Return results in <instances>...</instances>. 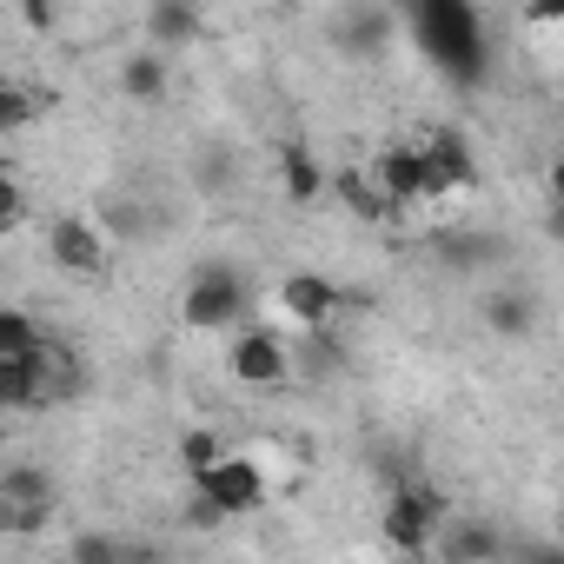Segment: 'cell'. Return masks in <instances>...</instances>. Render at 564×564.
<instances>
[{
    "instance_id": "cell-1",
    "label": "cell",
    "mask_w": 564,
    "mask_h": 564,
    "mask_svg": "<svg viewBox=\"0 0 564 564\" xmlns=\"http://www.w3.org/2000/svg\"><path fill=\"white\" fill-rule=\"evenodd\" d=\"M405 14H412V34L432 67H445L458 80H471L485 67V34H478L471 0H405Z\"/></svg>"
},
{
    "instance_id": "cell-2",
    "label": "cell",
    "mask_w": 564,
    "mask_h": 564,
    "mask_svg": "<svg viewBox=\"0 0 564 564\" xmlns=\"http://www.w3.org/2000/svg\"><path fill=\"white\" fill-rule=\"evenodd\" d=\"M246 306H252V293L232 265H199L180 293V326L186 333H226V326L246 319Z\"/></svg>"
},
{
    "instance_id": "cell-3",
    "label": "cell",
    "mask_w": 564,
    "mask_h": 564,
    "mask_svg": "<svg viewBox=\"0 0 564 564\" xmlns=\"http://www.w3.org/2000/svg\"><path fill=\"white\" fill-rule=\"evenodd\" d=\"M47 252H54L61 272H74V279H100L113 239H107L100 219H87V213H61V219H47Z\"/></svg>"
},
{
    "instance_id": "cell-4",
    "label": "cell",
    "mask_w": 564,
    "mask_h": 564,
    "mask_svg": "<svg viewBox=\"0 0 564 564\" xmlns=\"http://www.w3.org/2000/svg\"><path fill=\"white\" fill-rule=\"evenodd\" d=\"M226 366H232V379H239V386H286V379L300 372V352L279 339L272 326H246V333L232 339Z\"/></svg>"
},
{
    "instance_id": "cell-5",
    "label": "cell",
    "mask_w": 564,
    "mask_h": 564,
    "mask_svg": "<svg viewBox=\"0 0 564 564\" xmlns=\"http://www.w3.org/2000/svg\"><path fill=\"white\" fill-rule=\"evenodd\" d=\"M438 524H445V491H438V485H405V491H392V505H386V544H392V551H425Z\"/></svg>"
},
{
    "instance_id": "cell-6",
    "label": "cell",
    "mask_w": 564,
    "mask_h": 564,
    "mask_svg": "<svg viewBox=\"0 0 564 564\" xmlns=\"http://www.w3.org/2000/svg\"><path fill=\"white\" fill-rule=\"evenodd\" d=\"M193 485H199L219 511H232V518L265 505V471H259V458H232V452H226V458H219V465H206Z\"/></svg>"
},
{
    "instance_id": "cell-7",
    "label": "cell",
    "mask_w": 564,
    "mask_h": 564,
    "mask_svg": "<svg viewBox=\"0 0 564 564\" xmlns=\"http://www.w3.org/2000/svg\"><path fill=\"white\" fill-rule=\"evenodd\" d=\"M372 180H379L399 206H432V199H438V186H432V166H425V147H419V140L386 147V153L372 160Z\"/></svg>"
},
{
    "instance_id": "cell-8",
    "label": "cell",
    "mask_w": 564,
    "mask_h": 564,
    "mask_svg": "<svg viewBox=\"0 0 564 564\" xmlns=\"http://www.w3.org/2000/svg\"><path fill=\"white\" fill-rule=\"evenodd\" d=\"M339 286L333 279H319V272H293V279H279V306H286V319L293 326H333V313H339Z\"/></svg>"
},
{
    "instance_id": "cell-9",
    "label": "cell",
    "mask_w": 564,
    "mask_h": 564,
    "mask_svg": "<svg viewBox=\"0 0 564 564\" xmlns=\"http://www.w3.org/2000/svg\"><path fill=\"white\" fill-rule=\"evenodd\" d=\"M419 147H425V166H432V186H438V199H452V193L478 186V160H471V147H465V140H458L452 127L425 133Z\"/></svg>"
},
{
    "instance_id": "cell-10",
    "label": "cell",
    "mask_w": 564,
    "mask_h": 564,
    "mask_svg": "<svg viewBox=\"0 0 564 564\" xmlns=\"http://www.w3.org/2000/svg\"><path fill=\"white\" fill-rule=\"evenodd\" d=\"M386 41H392V8H372V0H352V8L333 21L339 54H386Z\"/></svg>"
},
{
    "instance_id": "cell-11",
    "label": "cell",
    "mask_w": 564,
    "mask_h": 564,
    "mask_svg": "<svg viewBox=\"0 0 564 564\" xmlns=\"http://www.w3.org/2000/svg\"><path fill=\"white\" fill-rule=\"evenodd\" d=\"M166 87H173V67H166V47H140V54H127L120 61V94L133 100V107H160L166 100Z\"/></svg>"
},
{
    "instance_id": "cell-12",
    "label": "cell",
    "mask_w": 564,
    "mask_h": 564,
    "mask_svg": "<svg viewBox=\"0 0 564 564\" xmlns=\"http://www.w3.org/2000/svg\"><path fill=\"white\" fill-rule=\"evenodd\" d=\"M478 319H485V333H498V339H531V333H538V300L518 293V286H498V293L478 300Z\"/></svg>"
},
{
    "instance_id": "cell-13",
    "label": "cell",
    "mask_w": 564,
    "mask_h": 564,
    "mask_svg": "<svg viewBox=\"0 0 564 564\" xmlns=\"http://www.w3.org/2000/svg\"><path fill=\"white\" fill-rule=\"evenodd\" d=\"M333 193H339V206H346L359 226H386V219L399 213V199H392L372 173H339V180H333Z\"/></svg>"
},
{
    "instance_id": "cell-14",
    "label": "cell",
    "mask_w": 564,
    "mask_h": 564,
    "mask_svg": "<svg viewBox=\"0 0 564 564\" xmlns=\"http://www.w3.org/2000/svg\"><path fill=\"white\" fill-rule=\"evenodd\" d=\"M206 34V8H166V0H147V41L153 47H193Z\"/></svg>"
},
{
    "instance_id": "cell-15",
    "label": "cell",
    "mask_w": 564,
    "mask_h": 564,
    "mask_svg": "<svg viewBox=\"0 0 564 564\" xmlns=\"http://www.w3.org/2000/svg\"><path fill=\"white\" fill-rule=\"evenodd\" d=\"M279 180H286V199L293 206H313L333 180L319 173V160H313V147H300V140H286V147H279Z\"/></svg>"
},
{
    "instance_id": "cell-16",
    "label": "cell",
    "mask_w": 564,
    "mask_h": 564,
    "mask_svg": "<svg viewBox=\"0 0 564 564\" xmlns=\"http://www.w3.org/2000/svg\"><path fill=\"white\" fill-rule=\"evenodd\" d=\"M0 505H8V511L54 505V478H47L41 465H8V471H0Z\"/></svg>"
},
{
    "instance_id": "cell-17",
    "label": "cell",
    "mask_w": 564,
    "mask_h": 564,
    "mask_svg": "<svg viewBox=\"0 0 564 564\" xmlns=\"http://www.w3.org/2000/svg\"><path fill=\"white\" fill-rule=\"evenodd\" d=\"M0 359H47V339H41L34 313H21V306L0 313Z\"/></svg>"
},
{
    "instance_id": "cell-18",
    "label": "cell",
    "mask_w": 564,
    "mask_h": 564,
    "mask_svg": "<svg viewBox=\"0 0 564 564\" xmlns=\"http://www.w3.org/2000/svg\"><path fill=\"white\" fill-rule=\"evenodd\" d=\"M193 180H199L206 193H232V186H239V160H232V147H226V140H206V147L193 153Z\"/></svg>"
},
{
    "instance_id": "cell-19",
    "label": "cell",
    "mask_w": 564,
    "mask_h": 564,
    "mask_svg": "<svg viewBox=\"0 0 564 564\" xmlns=\"http://www.w3.org/2000/svg\"><path fill=\"white\" fill-rule=\"evenodd\" d=\"M100 226H107V239H113V246H133V239H147V226H153V219H147L133 199H107V206H100Z\"/></svg>"
},
{
    "instance_id": "cell-20",
    "label": "cell",
    "mask_w": 564,
    "mask_h": 564,
    "mask_svg": "<svg viewBox=\"0 0 564 564\" xmlns=\"http://www.w3.org/2000/svg\"><path fill=\"white\" fill-rule=\"evenodd\" d=\"M438 551H445V557H498V551H505V538H498L491 524H458Z\"/></svg>"
},
{
    "instance_id": "cell-21",
    "label": "cell",
    "mask_w": 564,
    "mask_h": 564,
    "mask_svg": "<svg viewBox=\"0 0 564 564\" xmlns=\"http://www.w3.org/2000/svg\"><path fill=\"white\" fill-rule=\"evenodd\" d=\"M219 458H226V438H219V432H206V425H199V432H186V438H180V465H186L193 478H199L206 465H219Z\"/></svg>"
},
{
    "instance_id": "cell-22",
    "label": "cell",
    "mask_w": 564,
    "mask_h": 564,
    "mask_svg": "<svg viewBox=\"0 0 564 564\" xmlns=\"http://www.w3.org/2000/svg\"><path fill=\"white\" fill-rule=\"evenodd\" d=\"M28 120H34V94L8 87V94H0V133H28Z\"/></svg>"
},
{
    "instance_id": "cell-23",
    "label": "cell",
    "mask_w": 564,
    "mask_h": 564,
    "mask_svg": "<svg viewBox=\"0 0 564 564\" xmlns=\"http://www.w3.org/2000/svg\"><path fill=\"white\" fill-rule=\"evenodd\" d=\"M21 219H28V199H21V186H8V193H0V232H21Z\"/></svg>"
},
{
    "instance_id": "cell-24",
    "label": "cell",
    "mask_w": 564,
    "mask_h": 564,
    "mask_svg": "<svg viewBox=\"0 0 564 564\" xmlns=\"http://www.w3.org/2000/svg\"><path fill=\"white\" fill-rule=\"evenodd\" d=\"M67 557H127V544L120 538H74Z\"/></svg>"
},
{
    "instance_id": "cell-25",
    "label": "cell",
    "mask_w": 564,
    "mask_h": 564,
    "mask_svg": "<svg viewBox=\"0 0 564 564\" xmlns=\"http://www.w3.org/2000/svg\"><path fill=\"white\" fill-rule=\"evenodd\" d=\"M524 28H564V0H524Z\"/></svg>"
},
{
    "instance_id": "cell-26",
    "label": "cell",
    "mask_w": 564,
    "mask_h": 564,
    "mask_svg": "<svg viewBox=\"0 0 564 564\" xmlns=\"http://www.w3.org/2000/svg\"><path fill=\"white\" fill-rule=\"evenodd\" d=\"M14 8H21V21L34 34H54V0H14Z\"/></svg>"
},
{
    "instance_id": "cell-27",
    "label": "cell",
    "mask_w": 564,
    "mask_h": 564,
    "mask_svg": "<svg viewBox=\"0 0 564 564\" xmlns=\"http://www.w3.org/2000/svg\"><path fill=\"white\" fill-rule=\"evenodd\" d=\"M544 239H551V246H564V199H551V206H544Z\"/></svg>"
},
{
    "instance_id": "cell-28",
    "label": "cell",
    "mask_w": 564,
    "mask_h": 564,
    "mask_svg": "<svg viewBox=\"0 0 564 564\" xmlns=\"http://www.w3.org/2000/svg\"><path fill=\"white\" fill-rule=\"evenodd\" d=\"M544 199H564V160H551V180H544Z\"/></svg>"
},
{
    "instance_id": "cell-29",
    "label": "cell",
    "mask_w": 564,
    "mask_h": 564,
    "mask_svg": "<svg viewBox=\"0 0 564 564\" xmlns=\"http://www.w3.org/2000/svg\"><path fill=\"white\" fill-rule=\"evenodd\" d=\"M166 8H206V0H166Z\"/></svg>"
}]
</instances>
